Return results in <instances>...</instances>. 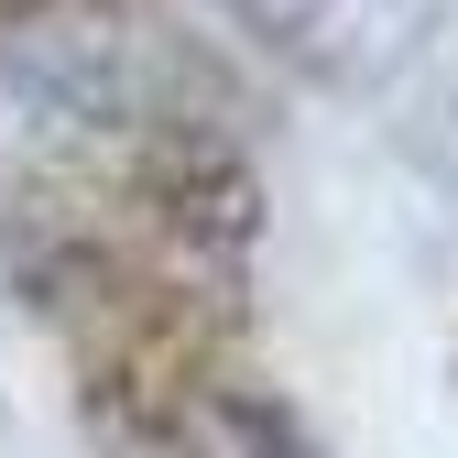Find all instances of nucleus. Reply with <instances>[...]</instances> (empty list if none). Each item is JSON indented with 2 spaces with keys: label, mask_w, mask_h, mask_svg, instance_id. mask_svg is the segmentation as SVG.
Listing matches in <instances>:
<instances>
[{
  "label": "nucleus",
  "mask_w": 458,
  "mask_h": 458,
  "mask_svg": "<svg viewBox=\"0 0 458 458\" xmlns=\"http://www.w3.org/2000/svg\"><path fill=\"white\" fill-rule=\"evenodd\" d=\"M229 12H251L284 55H306V66H327V77H371L382 55L415 33L426 0H229Z\"/></svg>",
  "instance_id": "obj_1"
}]
</instances>
